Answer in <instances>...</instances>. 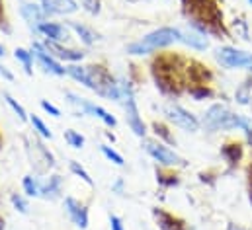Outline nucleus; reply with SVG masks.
Segmentation results:
<instances>
[{
	"instance_id": "obj_1",
	"label": "nucleus",
	"mask_w": 252,
	"mask_h": 230,
	"mask_svg": "<svg viewBox=\"0 0 252 230\" xmlns=\"http://www.w3.org/2000/svg\"><path fill=\"white\" fill-rule=\"evenodd\" d=\"M182 37V31L176 29V28H158L151 33H147L143 39L139 41H133L127 45V53L133 55V57H143V55H151L158 49H164L176 41H180Z\"/></svg>"
},
{
	"instance_id": "obj_2",
	"label": "nucleus",
	"mask_w": 252,
	"mask_h": 230,
	"mask_svg": "<svg viewBox=\"0 0 252 230\" xmlns=\"http://www.w3.org/2000/svg\"><path fill=\"white\" fill-rule=\"evenodd\" d=\"M24 143H26V152H28L30 164L35 166V172L43 173V172H47L49 168L55 166V156H53V152H51L39 139H28V137H24Z\"/></svg>"
},
{
	"instance_id": "obj_3",
	"label": "nucleus",
	"mask_w": 252,
	"mask_h": 230,
	"mask_svg": "<svg viewBox=\"0 0 252 230\" xmlns=\"http://www.w3.org/2000/svg\"><path fill=\"white\" fill-rule=\"evenodd\" d=\"M64 98L68 100V104H72V106L78 108V115L96 117V119H100V121H102L106 127H110V129H114V127L118 125V119L110 114L108 110H104L102 106H98V104H94V102H90V100H86V98H82V96H76V94H72V92H66Z\"/></svg>"
},
{
	"instance_id": "obj_4",
	"label": "nucleus",
	"mask_w": 252,
	"mask_h": 230,
	"mask_svg": "<svg viewBox=\"0 0 252 230\" xmlns=\"http://www.w3.org/2000/svg\"><path fill=\"white\" fill-rule=\"evenodd\" d=\"M143 148H145V152L151 156V158H155L160 166H164V168H176V166H186V162H184V158H180L174 150H170L166 144H162L160 141H153V139H145L143 141Z\"/></svg>"
},
{
	"instance_id": "obj_5",
	"label": "nucleus",
	"mask_w": 252,
	"mask_h": 230,
	"mask_svg": "<svg viewBox=\"0 0 252 230\" xmlns=\"http://www.w3.org/2000/svg\"><path fill=\"white\" fill-rule=\"evenodd\" d=\"M33 51V57L35 62L39 64V68L47 74H53V76H66V64H63L59 58H55L43 45V41H33L32 47Z\"/></svg>"
},
{
	"instance_id": "obj_6",
	"label": "nucleus",
	"mask_w": 252,
	"mask_h": 230,
	"mask_svg": "<svg viewBox=\"0 0 252 230\" xmlns=\"http://www.w3.org/2000/svg\"><path fill=\"white\" fill-rule=\"evenodd\" d=\"M124 110H126L127 127L133 131V135L143 139L147 135V125H145L143 117L139 114V106H137V100H135L133 92H127L126 96H124Z\"/></svg>"
},
{
	"instance_id": "obj_7",
	"label": "nucleus",
	"mask_w": 252,
	"mask_h": 230,
	"mask_svg": "<svg viewBox=\"0 0 252 230\" xmlns=\"http://www.w3.org/2000/svg\"><path fill=\"white\" fill-rule=\"evenodd\" d=\"M64 213L68 217V221L80 230H86L90 225V211L84 203H80L78 199H74L72 195H66L63 199Z\"/></svg>"
},
{
	"instance_id": "obj_8",
	"label": "nucleus",
	"mask_w": 252,
	"mask_h": 230,
	"mask_svg": "<svg viewBox=\"0 0 252 230\" xmlns=\"http://www.w3.org/2000/svg\"><path fill=\"white\" fill-rule=\"evenodd\" d=\"M164 115H166V119H168L174 127H180V129H184V131H188V133H193V131L199 129V121L189 114L188 110H184L182 106H176V104L166 106V108H164Z\"/></svg>"
},
{
	"instance_id": "obj_9",
	"label": "nucleus",
	"mask_w": 252,
	"mask_h": 230,
	"mask_svg": "<svg viewBox=\"0 0 252 230\" xmlns=\"http://www.w3.org/2000/svg\"><path fill=\"white\" fill-rule=\"evenodd\" d=\"M215 58L225 68H243V66H251L252 64L251 53H245V51L235 49V47H221V49H217Z\"/></svg>"
},
{
	"instance_id": "obj_10",
	"label": "nucleus",
	"mask_w": 252,
	"mask_h": 230,
	"mask_svg": "<svg viewBox=\"0 0 252 230\" xmlns=\"http://www.w3.org/2000/svg\"><path fill=\"white\" fill-rule=\"evenodd\" d=\"M20 16L24 18V22L28 24V28L33 31V35L39 37V26L43 22H47V14L43 12V6L39 2H24L20 6Z\"/></svg>"
},
{
	"instance_id": "obj_11",
	"label": "nucleus",
	"mask_w": 252,
	"mask_h": 230,
	"mask_svg": "<svg viewBox=\"0 0 252 230\" xmlns=\"http://www.w3.org/2000/svg\"><path fill=\"white\" fill-rule=\"evenodd\" d=\"M43 45H45V49H47L53 57L59 58L61 62H66V64H70V62H80L82 58L86 57V53H84L82 49H72V47H66L64 43H55V41L43 39Z\"/></svg>"
},
{
	"instance_id": "obj_12",
	"label": "nucleus",
	"mask_w": 252,
	"mask_h": 230,
	"mask_svg": "<svg viewBox=\"0 0 252 230\" xmlns=\"http://www.w3.org/2000/svg\"><path fill=\"white\" fill-rule=\"evenodd\" d=\"M39 4L43 6V12L47 14V18H51V16H70V14H76L80 10L76 0H41Z\"/></svg>"
},
{
	"instance_id": "obj_13",
	"label": "nucleus",
	"mask_w": 252,
	"mask_h": 230,
	"mask_svg": "<svg viewBox=\"0 0 252 230\" xmlns=\"http://www.w3.org/2000/svg\"><path fill=\"white\" fill-rule=\"evenodd\" d=\"M39 37L47 41H55V43H64L68 39V28L64 24L47 20L39 26Z\"/></svg>"
},
{
	"instance_id": "obj_14",
	"label": "nucleus",
	"mask_w": 252,
	"mask_h": 230,
	"mask_svg": "<svg viewBox=\"0 0 252 230\" xmlns=\"http://www.w3.org/2000/svg\"><path fill=\"white\" fill-rule=\"evenodd\" d=\"M63 195V177L59 173H53L49 175L45 181H41V187H39V197L45 199V201H55Z\"/></svg>"
},
{
	"instance_id": "obj_15",
	"label": "nucleus",
	"mask_w": 252,
	"mask_h": 230,
	"mask_svg": "<svg viewBox=\"0 0 252 230\" xmlns=\"http://www.w3.org/2000/svg\"><path fill=\"white\" fill-rule=\"evenodd\" d=\"M66 28H68V29H72V31L78 35V39H80L86 47H92V45L96 43V39H98V33H96L90 26H86V24H80V22L68 20V22H66Z\"/></svg>"
},
{
	"instance_id": "obj_16",
	"label": "nucleus",
	"mask_w": 252,
	"mask_h": 230,
	"mask_svg": "<svg viewBox=\"0 0 252 230\" xmlns=\"http://www.w3.org/2000/svg\"><path fill=\"white\" fill-rule=\"evenodd\" d=\"M66 76H70L72 80H76L78 84H82L84 88H88V90L94 92V84H92L88 66L78 64V62H70V64H66Z\"/></svg>"
},
{
	"instance_id": "obj_17",
	"label": "nucleus",
	"mask_w": 252,
	"mask_h": 230,
	"mask_svg": "<svg viewBox=\"0 0 252 230\" xmlns=\"http://www.w3.org/2000/svg\"><path fill=\"white\" fill-rule=\"evenodd\" d=\"M153 217L157 219L160 230H186L182 221H178L174 215H170L162 209H153Z\"/></svg>"
},
{
	"instance_id": "obj_18",
	"label": "nucleus",
	"mask_w": 252,
	"mask_h": 230,
	"mask_svg": "<svg viewBox=\"0 0 252 230\" xmlns=\"http://www.w3.org/2000/svg\"><path fill=\"white\" fill-rule=\"evenodd\" d=\"M14 58L22 64L24 72L28 76L33 74V62H35V57H33V51L32 49H26V47H16L14 49Z\"/></svg>"
},
{
	"instance_id": "obj_19",
	"label": "nucleus",
	"mask_w": 252,
	"mask_h": 230,
	"mask_svg": "<svg viewBox=\"0 0 252 230\" xmlns=\"http://www.w3.org/2000/svg\"><path fill=\"white\" fill-rule=\"evenodd\" d=\"M39 187H41V179L37 175H33V173L24 175L22 189H24V195L26 197H39Z\"/></svg>"
},
{
	"instance_id": "obj_20",
	"label": "nucleus",
	"mask_w": 252,
	"mask_h": 230,
	"mask_svg": "<svg viewBox=\"0 0 252 230\" xmlns=\"http://www.w3.org/2000/svg\"><path fill=\"white\" fill-rule=\"evenodd\" d=\"M180 43H186L191 49H197V51H203L207 49V39L199 33H193V31H182V37H180Z\"/></svg>"
},
{
	"instance_id": "obj_21",
	"label": "nucleus",
	"mask_w": 252,
	"mask_h": 230,
	"mask_svg": "<svg viewBox=\"0 0 252 230\" xmlns=\"http://www.w3.org/2000/svg\"><path fill=\"white\" fill-rule=\"evenodd\" d=\"M63 139L68 146H72V148H76V150H78V148H84V144H86L84 135H82L80 131H74V129H64Z\"/></svg>"
},
{
	"instance_id": "obj_22",
	"label": "nucleus",
	"mask_w": 252,
	"mask_h": 230,
	"mask_svg": "<svg viewBox=\"0 0 252 230\" xmlns=\"http://www.w3.org/2000/svg\"><path fill=\"white\" fill-rule=\"evenodd\" d=\"M30 123H32V127H33V131L41 137V139H53V133H51V129L47 127V123L39 117V115H35V114H32L30 115Z\"/></svg>"
},
{
	"instance_id": "obj_23",
	"label": "nucleus",
	"mask_w": 252,
	"mask_h": 230,
	"mask_svg": "<svg viewBox=\"0 0 252 230\" xmlns=\"http://www.w3.org/2000/svg\"><path fill=\"white\" fill-rule=\"evenodd\" d=\"M68 170H70V173H72V175H76L78 179H82V181H84L88 187H94V179L90 177L88 170H86V168H84L80 162H76V160H70V162H68Z\"/></svg>"
},
{
	"instance_id": "obj_24",
	"label": "nucleus",
	"mask_w": 252,
	"mask_h": 230,
	"mask_svg": "<svg viewBox=\"0 0 252 230\" xmlns=\"http://www.w3.org/2000/svg\"><path fill=\"white\" fill-rule=\"evenodd\" d=\"M100 152H102V156L106 158V160H110L112 164H116V166H126V160H124V156L116 150V148H112L110 144H100Z\"/></svg>"
},
{
	"instance_id": "obj_25",
	"label": "nucleus",
	"mask_w": 252,
	"mask_h": 230,
	"mask_svg": "<svg viewBox=\"0 0 252 230\" xmlns=\"http://www.w3.org/2000/svg\"><path fill=\"white\" fill-rule=\"evenodd\" d=\"M2 96H4L6 104L12 108V112L18 115V119H20V121H30V117H28V112H26V108H24V106H22V104H20V102L14 98V96H10L8 92H4Z\"/></svg>"
},
{
	"instance_id": "obj_26",
	"label": "nucleus",
	"mask_w": 252,
	"mask_h": 230,
	"mask_svg": "<svg viewBox=\"0 0 252 230\" xmlns=\"http://www.w3.org/2000/svg\"><path fill=\"white\" fill-rule=\"evenodd\" d=\"M28 199H30V197H26L24 193H10V203H12V207H14L18 213H22V215H28V213H30V203H28Z\"/></svg>"
},
{
	"instance_id": "obj_27",
	"label": "nucleus",
	"mask_w": 252,
	"mask_h": 230,
	"mask_svg": "<svg viewBox=\"0 0 252 230\" xmlns=\"http://www.w3.org/2000/svg\"><path fill=\"white\" fill-rule=\"evenodd\" d=\"M223 154L227 156L229 162H237V160L241 158V146H239V144H227V146L223 148Z\"/></svg>"
},
{
	"instance_id": "obj_28",
	"label": "nucleus",
	"mask_w": 252,
	"mask_h": 230,
	"mask_svg": "<svg viewBox=\"0 0 252 230\" xmlns=\"http://www.w3.org/2000/svg\"><path fill=\"white\" fill-rule=\"evenodd\" d=\"M39 106H41V110H43L45 114H49L51 117H55V119H59V117H61V110H59L55 104H51V102H47V100H41V102H39Z\"/></svg>"
},
{
	"instance_id": "obj_29",
	"label": "nucleus",
	"mask_w": 252,
	"mask_h": 230,
	"mask_svg": "<svg viewBox=\"0 0 252 230\" xmlns=\"http://www.w3.org/2000/svg\"><path fill=\"white\" fill-rule=\"evenodd\" d=\"M153 129H155V133H157V135H160L166 143H174V139L168 135V129H166L162 123H153Z\"/></svg>"
},
{
	"instance_id": "obj_30",
	"label": "nucleus",
	"mask_w": 252,
	"mask_h": 230,
	"mask_svg": "<svg viewBox=\"0 0 252 230\" xmlns=\"http://www.w3.org/2000/svg\"><path fill=\"white\" fill-rule=\"evenodd\" d=\"M82 8L88 10L90 14H100V2L98 0H82Z\"/></svg>"
},
{
	"instance_id": "obj_31",
	"label": "nucleus",
	"mask_w": 252,
	"mask_h": 230,
	"mask_svg": "<svg viewBox=\"0 0 252 230\" xmlns=\"http://www.w3.org/2000/svg\"><path fill=\"white\" fill-rule=\"evenodd\" d=\"M189 94L199 102V100H203V98H207V96H211V92L205 88V86H199V88H191L189 90Z\"/></svg>"
},
{
	"instance_id": "obj_32",
	"label": "nucleus",
	"mask_w": 252,
	"mask_h": 230,
	"mask_svg": "<svg viewBox=\"0 0 252 230\" xmlns=\"http://www.w3.org/2000/svg\"><path fill=\"white\" fill-rule=\"evenodd\" d=\"M110 230H126V225H124L122 217L110 215Z\"/></svg>"
},
{
	"instance_id": "obj_33",
	"label": "nucleus",
	"mask_w": 252,
	"mask_h": 230,
	"mask_svg": "<svg viewBox=\"0 0 252 230\" xmlns=\"http://www.w3.org/2000/svg\"><path fill=\"white\" fill-rule=\"evenodd\" d=\"M0 76L2 78H6L8 82H14V74L8 70V66H4V64H0Z\"/></svg>"
},
{
	"instance_id": "obj_34",
	"label": "nucleus",
	"mask_w": 252,
	"mask_h": 230,
	"mask_svg": "<svg viewBox=\"0 0 252 230\" xmlns=\"http://www.w3.org/2000/svg\"><path fill=\"white\" fill-rule=\"evenodd\" d=\"M112 189H114V191H118V195H124V193H126V191H124V179H122V177H118V179H116V183L112 185Z\"/></svg>"
},
{
	"instance_id": "obj_35",
	"label": "nucleus",
	"mask_w": 252,
	"mask_h": 230,
	"mask_svg": "<svg viewBox=\"0 0 252 230\" xmlns=\"http://www.w3.org/2000/svg\"><path fill=\"white\" fill-rule=\"evenodd\" d=\"M6 229V221H4V217H0V230Z\"/></svg>"
},
{
	"instance_id": "obj_36",
	"label": "nucleus",
	"mask_w": 252,
	"mask_h": 230,
	"mask_svg": "<svg viewBox=\"0 0 252 230\" xmlns=\"http://www.w3.org/2000/svg\"><path fill=\"white\" fill-rule=\"evenodd\" d=\"M4 55H6V47L0 43V57H4Z\"/></svg>"
},
{
	"instance_id": "obj_37",
	"label": "nucleus",
	"mask_w": 252,
	"mask_h": 230,
	"mask_svg": "<svg viewBox=\"0 0 252 230\" xmlns=\"http://www.w3.org/2000/svg\"><path fill=\"white\" fill-rule=\"evenodd\" d=\"M227 230H241V229H239V227H235V225H229V229Z\"/></svg>"
},
{
	"instance_id": "obj_38",
	"label": "nucleus",
	"mask_w": 252,
	"mask_h": 230,
	"mask_svg": "<svg viewBox=\"0 0 252 230\" xmlns=\"http://www.w3.org/2000/svg\"><path fill=\"white\" fill-rule=\"evenodd\" d=\"M249 2H251V4H252V0H249Z\"/></svg>"
},
{
	"instance_id": "obj_39",
	"label": "nucleus",
	"mask_w": 252,
	"mask_h": 230,
	"mask_svg": "<svg viewBox=\"0 0 252 230\" xmlns=\"http://www.w3.org/2000/svg\"><path fill=\"white\" fill-rule=\"evenodd\" d=\"M39 2H41V0H39Z\"/></svg>"
}]
</instances>
